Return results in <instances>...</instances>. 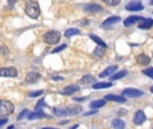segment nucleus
Listing matches in <instances>:
<instances>
[{
	"label": "nucleus",
	"mask_w": 153,
	"mask_h": 129,
	"mask_svg": "<svg viewBox=\"0 0 153 129\" xmlns=\"http://www.w3.org/2000/svg\"><path fill=\"white\" fill-rule=\"evenodd\" d=\"M146 120V117H145V113L142 112V110H138V112H136V114H134V118H133V121H134V124L136 125H141L144 121Z\"/></svg>",
	"instance_id": "obj_9"
},
{
	"label": "nucleus",
	"mask_w": 153,
	"mask_h": 129,
	"mask_svg": "<svg viewBox=\"0 0 153 129\" xmlns=\"http://www.w3.org/2000/svg\"><path fill=\"white\" fill-rule=\"evenodd\" d=\"M27 114H28V110H27V109H24V110H23V112H21V113H20V114H19V116H18V120H23V118H24V117H26V116H27Z\"/></svg>",
	"instance_id": "obj_30"
},
{
	"label": "nucleus",
	"mask_w": 153,
	"mask_h": 129,
	"mask_svg": "<svg viewBox=\"0 0 153 129\" xmlns=\"http://www.w3.org/2000/svg\"><path fill=\"white\" fill-rule=\"evenodd\" d=\"M106 104V99H95V101L90 102V108L91 109H99L101 106H103V105Z\"/></svg>",
	"instance_id": "obj_18"
},
{
	"label": "nucleus",
	"mask_w": 153,
	"mask_h": 129,
	"mask_svg": "<svg viewBox=\"0 0 153 129\" xmlns=\"http://www.w3.org/2000/svg\"><path fill=\"white\" fill-rule=\"evenodd\" d=\"M59 39H61V34L58 31H48L43 36V40L46 43H48V44H55V43L59 42Z\"/></svg>",
	"instance_id": "obj_3"
},
{
	"label": "nucleus",
	"mask_w": 153,
	"mask_h": 129,
	"mask_svg": "<svg viewBox=\"0 0 153 129\" xmlns=\"http://www.w3.org/2000/svg\"><path fill=\"white\" fill-rule=\"evenodd\" d=\"M112 125L114 126V128H117V129H121V128H123V126H125V122H123L121 118H115V120H113Z\"/></svg>",
	"instance_id": "obj_23"
},
{
	"label": "nucleus",
	"mask_w": 153,
	"mask_h": 129,
	"mask_svg": "<svg viewBox=\"0 0 153 129\" xmlns=\"http://www.w3.org/2000/svg\"><path fill=\"white\" fill-rule=\"evenodd\" d=\"M112 86V82H99V83H94L93 85V89L95 90H99V89H107Z\"/></svg>",
	"instance_id": "obj_22"
},
{
	"label": "nucleus",
	"mask_w": 153,
	"mask_h": 129,
	"mask_svg": "<svg viewBox=\"0 0 153 129\" xmlns=\"http://www.w3.org/2000/svg\"><path fill=\"white\" fill-rule=\"evenodd\" d=\"M77 90H79V87L75 85H70L67 86V87H64L63 90H62V94H67V96H70V94H74Z\"/></svg>",
	"instance_id": "obj_17"
},
{
	"label": "nucleus",
	"mask_w": 153,
	"mask_h": 129,
	"mask_svg": "<svg viewBox=\"0 0 153 129\" xmlns=\"http://www.w3.org/2000/svg\"><path fill=\"white\" fill-rule=\"evenodd\" d=\"M142 8H144L142 3L141 1H137V0H134V1L126 4V10H128V11H141Z\"/></svg>",
	"instance_id": "obj_7"
},
{
	"label": "nucleus",
	"mask_w": 153,
	"mask_h": 129,
	"mask_svg": "<svg viewBox=\"0 0 153 129\" xmlns=\"http://www.w3.org/2000/svg\"><path fill=\"white\" fill-rule=\"evenodd\" d=\"M91 82H94V79L90 75H85V77L81 79V83H91Z\"/></svg>",
	"instance_id": "obj_27"
},
{
	"label": "nucleus",
	"mask_w": 153,
	"mask_h": 129,
	"mask_svg": "<svg viewBox=\"0 0 153 129\" xmlns=\"http://www.w3.org/2000/svg\"><path fill=\"white\" fill-rule=\"evenodd\" d=\"M26 13L32 19H36L38 16L40 15V8H39V4L38 1L35 0H28L26 3Z\"/></svg>",
	"instance_id": "obj_1"
},
{
	"label": "nucleus",
	"mask_w": 153,
	"mask_h": 129,
	"mask_svg": "<svg viewBox=\"0 0 153 129\" xmlns=\"http://www.w3.org/2000/svg\"><path fill=\"white\" fill-rule=\"evenodd\" d=\"M117 70V66L115 64H113V66H109V67H106V69L103 70L102 73H99V78H105V77H109V75H112L113 73Z\"/></svg>",
	"instance_id": "obj_12"
},
{
	"label": "nucleus",
	"mask_w": 153,
	"mask_h": 129,
	"mask_svg": "<svg viewBox=\"0 0 153 129\" xmlns=\"http://www.w3.org/2000/svg\"><path fill=\"white\" fill-rule=\"evenodd\" d=\"M48 118V116H46L44 112H42V109H36L34 113L28 114V120H39V118Z\"/></svg>",
	"instance_id": "obj_6"
},
{
	"label": "nucleus",
	"mask_w": 153,
	"mask_h": 129,
	"mask_svg": "<svg viewBox=\"0 0 153 129\" xmlns=\"http://www.w3.org/2000/svg\"><path fill=\"white\" fill-rule=\"evenodd\" d=\"M78 34H79V30L78 28H69L66 32H64V36L70 38V36H74V35H78Z\"/></svg>",
	"instance_id": "obj_25"
},
{
	"label": "nucleus",
	"mask_w": 153,
	"mask_h": 129,
	"mask_svg": "<svg viewBox=\"0 0 153 129\" xmlns=\"http://www.w3.org/2000/svg\"><path fill=\"white\" fill-rule=\"evenodd\" d=\"M142 16H129V18H126L125 19V22H123V26L125 27H129V26H132V24H134V23H137V22H141L142 20Z\"/></svg>",
	"instance_id": "obj_10"
},
{
	"label": "nucleus",
	"mask_w": 153,
	"mask_h": 129,
	"mask_svg": "<svg viewBox=\"0 0 153 129\" xmlns=\"http://www.w3.org/2000/svg\"><path fill=\"white\" fill-rule=\"evenodd\" d=\"M43 105H44V99H40V101L38 102V105H36V109H42Z\"/></svg>",
	"instance_id": "obj_34"
},
{
	"label": "nucleus",
	"mask_w": 153,
	"mask_h": 129,
	"mask_svg": "<svg viewBox=\"0 0 153 129\" xmlns=\"http://www.w3.org/2000/svg\"><path fill=\"white\" fill-rule=\"evenodd\" d=\"M3 53H7V48L1 46V47H0V54H3Z\"/></svg>",
	"instance_id": "obj_36"
},
{
	"label": "nucleus",
	"mask_w": 153,
	"mask_h": 129,
	"mask_svg": "<svg viewBox=\"0 0 153 129\" xmlns=\"http://www.w3.org/2000/svg\"><path fill=\"white\" fill-rule=\"evenodd\" d=\"M152 24H153V20L150 18H148V19H142L141 23L138 24V27L141 30H148V28H150V27H152Z\"/></svg>",
	"instance_id": "obj_16"
},
{
	"label": "nucleus",
	"mask_w": 153,
	"mask_h": 129,
	"mask_svg": "<svg viewBox=\"0 0 153 129\" xmlns=\"http://www.w3.org/2000/svg\"><path fill=\"white\" fill-rule=\"evenodd\" d=\"M8 122V118H0V126H3V125H5V124Z\"/></svg>",
	"instance_id": "obj_35"
},
{
	"label": "nucleus",
	"mask_w": 153,
	"mask_h": 129,
	"mask_svg": "<svg viewBox=\"0 0 153 129\" xmlns=\"http://www.w3.org/2000/svg\"><path fill=\"white\" fill-rule=\"evenodd\" d=\"M13 104L10 101H0V117H5V116L13 113Z\"/></svg>",
	"instance_id": "obj_2"
},
{
	"label": "nucleus",
	"mask_w": 153,
	"mask_h": 129,
	"mask_svg": "<svg viewBox=\"0 0 153 129\" xmlns=\"http://www.w3.org/2000/svg\"><path fill=\"white\" fill-rule=\"evenodd\" d=\"M95 113H97V110H95V109H93L91 112H86V113H83V116H86V117H87V116H93V114H95Z\"/></svg>",
	"instance_id": "obj_33"
},
{
	"label": "nucleus",
	"mask_w": 153,
	"mask_h": 129,
	"mask_svg": "<svg viewBox=\"0 0 153 129\" xmlns=\"http://www.w3.org/2000/svg\"><path fill=\"white\" fill-rule=\"evenodd\" d=\"M144 74H146L148 77H150V78H152V77H153V69H152V67H149V69L144 70Z\"/></svg>",
	"instance_id": "obj_31"
},
{
	"label": "nucleus",
	"mask_w": 153,
	"mask_h": 129,
	"mask_svg": "<svg viewBox=\"0 0 153 129\" xmlns=\"http://www.w3.org/2000/svg\"><path fill=\"white\" fill-rule=\"evenodd\" d=\"M103 54H105V48L103 47H101V48L97 47L95 50H94V56H95V58H101Z\"/></svg>",
	"instance_id": "obj_26"
},
{
	"label": "nucleus",
	"mask_w": 153,
	"mask_h": 129,
	"mask_svg": "<svg viewBox=\"0 0 153 129\" xmlns=\"http://www.w3.org/2000/svg\"><path fill=\"white\" fill-rule=\"evenodd\" d=\"M126 74H128V71H126V70H121V71L115 73V74L113 73L112 77H110V75H109V77H110V79H112V81H115V79H120V78H123Z\"/></svg>",
	"instance_id": "obj_21"
},
{
	"label": "nucleus",
	"mask_w": 153,
	"mask_h": 129,
	"mask_svg": "<svg viewBox=\"0 0 153 129\" xmlns=\"http://www.w3.org/2000/svg\"><path fill=\"white\" fill-rule=\"evenodd\" d=\"M66 109H67V114H70V116H75L82 112V108H81L79 105H70Z\"/></svg>",
	"instance_id": "obj_11"
},
{
	"label": "nucleus",
	"mask_w": 153,
	"mask_h": 129,
	"mask_svg": "<svg viewBox=\"0 0 153 129\" xmlns=\"http://www.w3.org/2000/svg\"><path fill=\"white\" fill-rule=\"evenodd\" d=\"M54 114L58 116V117H66L67 109L66 108H54Z\"/></svg>",
	"instance_id": "obj_20"
},
{
	"label": "nucleus",
	"mask_w": 153,
	"mask_h": 129,
	"mask_svg": "<svg viewBox=\"0 0 153 129\" xmlns=\"http://www.w3.org/2000/svg\"><path fill=\"white\" fill-rule=\"evenodd\" d=\"M85 10L87 11V12L94 13V12H99V11H102L103 8H102V5H99V4H89V5L85 7Z\"/></svg>",
	"instance_id": "obj_15"
},
{
	"label": "nucleus",
	"mask_w": 153,
	"mask_h": 129,
	"mask_svg": "<svg viewBox=\"0 0 153 129\" xmlns=\"http://www.w3.org/2000/svg\"><path fill=\"white\" fill-rule=\"evenodd\" d=\"M39 78H40L39 73H28V74L26 75V82L27 83H34V82H36Z\"/></svg>",
	"instance_id": "obj_13"
},
{
	"label": "nucleus",
	"mask_w": 153,
	"mask_h": 129,
	"mask_svg": "<svg viewBox=\"0 0 153 129\" xmlns=\"http://www.w3.org/2000/svg\"><path fill=\"white\" fill-rule=\"evenodd\" d=\"M90 38H91V40H94V42H95L98 46H101V47L106 48V43H105L102 39H99L98 36H95V35H90Z\"/></svg>",
	"instance_id": "obj_24"
},
{
	"label": "nucleus",
	"mask_w": 153,
	"mask_h": 129,
	"mask_svg": "<svg viewBox=\"0 0 153 129\" xmlns=\"http://www.w3.org/2000/svg\"><path fill=\"white\" fill-rule=\"evenodd\" d=\"M67 46L66 44H62V46H59V47H56V48H54L52 50V54H56V53H59V51H62V50H64Z\"/></svg>",
	"instance_id": "obj_29"
},
{
	"label": "nucleus",
	"mask_w": 153,
	"mask_h": 129,
	"mask_svg": "<svg viewBox=\"0 0 153 129\" xmlns=\"http://www.w3.org/2000/svg\"><path fill=\"white\" fill-rule=\"evenodd\" d=\"M0 77H18V70L15 67H1L0 69Z\"/></svg>",
	"instance_id": "obj_5"
},
{
	"label": "nucleus",
	"mask_w": 153,
	"mask_h": 129,
	"mask_svg": "<svg viewBox=\"0 0 153 129\" xmlns=\"http://www.w3.org/2000/svg\"><path fill=\"white\" fill-rule=\"evenodd\" d=\"M144 96V91L138 89H125L122 91V97H130V98H137V97Z\"/></svg>",
	"instance_id": "obj_4"
},
{
	"label": "nucleus",
	"mask_w": 153,
	"mask_h": 129,
	"mask_svg": "<svg viewBox=\"0 0 153 129\" xmlns=\"http://www.w3.org/2000/svg\"><path fill=\"white\" fill-rule=\"evenodd\" d=\"M105 99H106V101H115V102H121V104H123V102L126 101L125 97H118V96H114V94H107V96H105Z\"/></svg>",
	"instance_id": "obj_14"
},
{
	"label": "nucleus",
	"mask_w": 153,
	"mask_h": 129,
	"mask_svg": "<svg viewBox=\"0 0 153 129\" xmlns=\"http://www.w3.org/2000/svg\"><path fill=\"white\" fill-rule=\"evenodd\" d=\"M42 94H43L42 90H38V91H31L28 96H30V97H36V96H42Z\"/></svg>",
	"instance_id": "obj_32"
},
{
	"label": "nucleus",
	"mask_w": 153,
	"mask_h": 129,
	"mask_svg": "<svg viewBox=\"0 0 153 129\" xmlns=\"http://www.w3.org/2000/svg\"><path fill=\"white\" fill-rule=\"evenodd\" d=\"M102 1L106 3L107 5H117V4H120L121 0H102Z\"/></svg>",
	"instance_id": "obj_28"
},
{
	"label": "nucleus",
	"mask_w": 153,
	"mask_h": 129,
	"mask_svg": "<svg viewBox=\"0 0 153 129\" xmlns=\"http://www.w3.org/2000/svg\"><path fill=\"white\" fill-rule=\"evenodd\" d=\"M149 62H150V58L146 56L145 54H140L137 56V63L138 64H149Z\"/></svg>",
	"instance_id": "obj_19"
},
{
	"label": "nucleus",
	"mask_w": 153,
	"mask_h": 129,
	"mask_svg": "<svg viewBox=\"0 0 153 129\" xmlns=\"http://www.w3.org/2000/svg\"><path fill=\"white\" fill-rule=\"evenodd\" d=\"M118 22H121V19L118 18V16H112V18L106 19V20L102 23V27H103V28H110V27L114 26V24L118 23Z\"/></svg>",
	"instance_id": "obj_8"
}]
</instances>
